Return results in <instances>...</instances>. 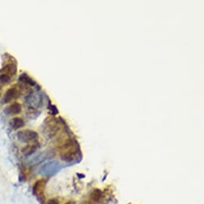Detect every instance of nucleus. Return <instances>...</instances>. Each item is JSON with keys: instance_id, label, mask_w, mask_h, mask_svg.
<instances>
[{"instance_id": "9d476101", "label": "nucleus", "mask_w": 204, "mask_h": 204, "mask_svg": "<svg viewBox=\"0 0 204 204\" xmlns=\"http://www.w3.org/2000/svg\"><path fill=\"white\" fill-rule=\"evenodd\" d=\"M11 76H10L7 74L3 73L2 74H0V84L2 85L8 84L11 82Z\"/></svg>"}, {"instance_id": "6e6552de", "label": "nucleus", "mask_w": 204, "mask_h": 204, "mask_svg": "<svg viewBox=\"0 0 204 204\" xmlns=\"http://www.w3.org/2000/svg\"><path fill=\"white\" fill-rule=\"evenodd\" d=\"M103 198V193L100 190H94L90 195V199L94 203H99Z\"/></svg>"}, {"instance_id": "0eeeda50", "label": "nucleus", "mask_w": 204, "mask_h": 204, "mask_svg": "<svg viewBox=\"0 0 204 204\" xmlns=\"http://www.w3.org/2000/svg\"><path fill=\"white\" fill-rule=\"evenodd\" d=\"M37 149H38V143H32L23 147V150H22V152L25 155H30L33 154L34 152H35L37 151Z\"/></svg>"}, {"instance_id": "f03ea898", "label": "nucleus", "mask_w": 204, "mask_h": 204, "mask_svg": "<svg viewBox=\"0 0 204 204\" xmlns=\"http://www.w3.org/2000/svg\"><path fill=\"white\" fill-rule=\"evenodd\" d=\"M17 137L23 143H36L39 139V135L36 131L25 129V130L18 131Z\"/></svg>"}, {"instance_id": "423d86ee", "label": "nucleus", "mask_w": 204, "mask_h": 204, "mask_svg": "<svg viewBox=\"0 0 204 204\" xmlns=\"http://www.w3.org/2000/svg\"><path fill=\"white\" fill-rule=\"evenodd\" d=\"M10 125L14 130H19V129H21L24 127L25 122L23 118H20V117H15L11 119Z\"/></svg>"}, {"instance_id": "7ed1b4c3", "label": "nucleus", "mask_w": 204, "mask_h": 204, "mask_svg": "<svg viewBox=\"0 0 204 204\" xmlns=\"http://www.w3.org/2000/svg\"><path fill=\"white\" fill-rule=\"evenodd\" d=\"M46 183V179H39L35 182L33 186V194L39 199H43Z\"/></svg>"}, {"instance_id": "f257e3e1", "label": "nucleus", "mask_w": 204, "mask_h": 204, "mask_svg": "<svg viewBox=\"0 0 204 204\" xmlns=\"http://www.w3.org/2000/svg\"><path fill=\"white\" fill-rule=\"evenodd\" d=\"M80 156V150L77 142L74 139L66 140L62 147L60 158L66 163H71L77 160Z\"/></svg>"}, {"instance_id": "9b49d317", "label": "nucleus", "mask_w": 204, "mask_h": 204, "mask_svg": "<svg viewBox=\"0 0 204 204\" xmlns=\"http://www.w3.org/2000/svg\"><path fill=\"white\" fill-rule=\"evenodd\" d=\"M47 204H59V201L57 199H51L50 200H48Z\"/></svg>"}, {"instance_id": "1a4fd4ad", "label": "nucleus", "mask_w": 204, "mask_h": 204, "mask_svg": "<svg viewBox=\"0 0 204 204\" xmlns=\"http://www.w3.org/2000/svg\"><path fill=\"white\" fill-rule=\"evenodd\" d=\"M19 81L25 83L26 85H30V86H35V82L33 80L31 77H29L28 74H21L19 77Z\"/></svg>"}, {"instance_id": "39448f33", "label": "nucleus", "mask_w": 204, "mask_h": 204, "mask_svg": "<svg viewBox=\"0 0 204 204\" xmlns=\"http://www.w3.org/2000/svg\"><path fill=\"white\" fill-rule=\"evenodd\" d=\"M21 111H22V105L18 102H13L4 109L5 113L9 115H15L19 114Z\"/></svg>"}, {"instance_id": "20e7f679", "label": "nucleus", "mask_w": 204, "mask_h": 204, "mask_svg": "<svg viewBox=\"0 0 204 204\" xmlns=\"http://www.w3.org/2000/svg\"><path fill=\"white\" fill-rule=\"evenodd\" d=\"M19 94H20L19 90L17 88L16 86H12V87L9 88L8 90L5 92L3 101L4 103H8V102H12L13 100H15L16 98H19Z\"/></svg>"}, {"instance_id": "f8f14e48", "label": "nucleus", "mask_w": 204, "mask_h": 204, "mask_svg": "<svg viewBox=\"0 0 204 204\" xmlns=\"http://www.w3.org/2000/svg\"><path fill=\"white\" fill-rule=\"evenodd\" d=\"M65 204H73V203H72V202H70H70H67V203H66Z\"/></svg>"}]
</instances>
